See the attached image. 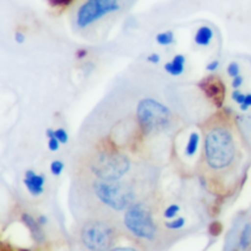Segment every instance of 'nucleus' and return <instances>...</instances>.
<instances>
[{"label":"nucleus","mask_w":251,"mask_h":251,"mask_svg":"<svg viewBox=\"0 0 251 251\" xmlns=\"http://www.w3.org/2000/svg\"><path fill=\"white\" fill-rule=\"evenodd\" d=\"M251 244V223H247L243 227L239 237V248L242 250H247Z\"/></svg>","instance_id":"14"},{"label":"nucleus","mask_w":251,"mask_h":251,"mask_svg":"<svg viewBox=\"0 0 251 251\" xmlns=\"http://www.w3.org/2000/svg\"><path fill=\"white\" fill-rule=\"evenodd\" d=\"M119 9V0H85L76 12V25L85 28Z\"/></svg>","instance_id":"7"},{"label":"nucleus","mask_w":251,"mask_h":251,"mask_svg":"<svg viewBox=\"0 0 251 251\" xmlns=\"http://www.w3.org/2000/svg\"><path fill=\"white\" fill-rule=\"evenodd\" d=\"M185 223H186V221L184 217L173 218V220L166 222V228H168V229H171V230H179V229H181V228H184Z\"/></svg>","instance_id":"16"},{"label":"nucleus","mask_w":251,"mask_h":251,"mask_svg":"<svg viewBox=\"0 0 251 251\" xmlns=\"http://www.w3.org/2000/svg\"><path fill=\"white\" fill-rule=\"evenodd\" d=\"M203 153L207 166L215 171H222L232 166L237 154L232 130L223 124L211 126L205 134Z\"/></svg>","instance_id":"1"},{"label":"nucleus","mask_w":251,"mask_h":251,"mask_svg":"<svg viewBox=\"0 0 251 251\" xmlns=\"http://www.w3.org/2000/svg\"><path fill=\"white\" fill-rule=\"evenodd\" d=\"M109 251H137L134 248H126V247H119V248H113Z\"/></svg>","instance_id":"28"},{"label":"nucleus","mask_w":251,"mask_h":251,"mask_svg":"<svg viewBox=\"0 0 251 251\" xmlns=\"http://www.w3.org/2000/svg\"><path fill=\"white\" fill-rule=\"evenodd\" d=\"M24 184L26 186L27 191L32 196H39L44 191V184H46V176L42 174H36L32 169L25 173Z\"/></svg>","instance_id":"9"},{"label":"nucleus","mask_w":251,"mask_h":251,"mask_svg":"<svg viewBox=\"0 0 251 251\" xmlns=\"http://www.w3.org/2000/svg\"><path fill=\"white\" fill-rule=\"evenodd\" d=\"M38 222L41 223V226H42V225H46V223H47V220H46V217H44V216H42V217H39Z\"/></svg>","instance_id":"30"},{"label":"nucleus","mask_w":251,"mask_h":251,"mask_svg":"<svg viewBox=\"0 0 251 251\" xmlns=\"http://www.w3.org/2000/svg\"><path fill=\"white\" fill-rule=\"evenodd\" d=\"M86 54H87V51L83 50V49H82V50H78L76 55H77V58H82V56H85Z\"/></svg>","instance_id":"29"},{"label":"nucleus","mask_w":251,"mask_h":251,"mask_svg":"<svg viewBox=\"0 0 251 251\" xmlns=\"http://www.w3.org/2000/svg\"><path fill=\"white\" fill-rule=\"evenodd\" d=\"M59 145H60V141L56 139L55 136L53 137H49L48 139V149L50 150L51 152H55L59 150Z\"/></svg>","instance_id":"22"},{"label":"nucleus","mask_w":251,"mask_h":251,"mask_svg":"<svg viewBox=\"0 0 251 251\" xmlns=\"http://www.w3.org/2000/svg\"><path fill=\"white\" fill-rule=\"evenodd\" d=\"M136 117L142 130L146 134H152L168 126L171 110L153 98H144L137 104Z\"/></svg>","instance_id":"6"},{"label":"nucleus","mask_w":251,"mask_h":251,"mask_svg":"<svg viewBox=\"0 0 251 251\" xmlns=\"http://www.w3.org/2000/svg\"><path fill=\"white\" fill-rule=\"evenodd\" d=\"M218 66H220V61L213 60V61H210V63L207 64L206 69H207L208 71H216L218 69Z\"/></svg>","instance_id":"25"},{"label":"nucleus","mask_w":251,"mask_h":251,"mask_svg":"<svg viewBox=\"0 0 251 251\" xmlns=\"http://www.w3.org/2000/svg\"><path fill=\"white\" fill-rule=\"evenodd\" d=\"M96 199L113 211H124L136 202L134 188L120 180H102L96 178L92 184Z\"/></svg>","instance_id":"2"},{"label":"nucleus","mask_w":251,"mask_h":251,"mask_svg":"<svg viewBox=\"0 0 251 251\" xmlns=\"http://www.w3.org/2000/svg\"><path fill=\"white\" fill-rule=\"evenodd\" d=\"M55 137L60 141V144H66L69 140L68 132H66V130L63 129V127H59V129L55 130Z\"/></svg>","instance_id":"20"},{"label":"nucleus","mask_w":251,"mask_h":251,"mask_svg":"<svg viewBox=\"0 0 251 251\" xmlns=\"http://www.w3.org/2000/svg\"><path fill=\"white\" fill-rule=\"evenodd\" d=\"M117 238L114 226L100 218L88 220L80 232L81 243L88 251H109L114 248Z\"/></svg>","instance_id":"4"},{"label":"nucleus","mask_w":251,"mask_h":251,"mask_svg":"<svg viewBox=\"0 0 251 251\" xmlns=\"http://www.w3.org/2000/svg\"><path fill=\"white\" fill-rule=\"evenodd\" d=\"M15 39H16L17 43H24L25 42V36L22 32H16V34H15Z\"/></svg>","instance_id":"27"},{"label":"nucleus","mask_w":251,"mask_h":251,"mask_svg":"<svg viewBox=\"0 0 251 251\" xmlns=\"http://www.w3.org/2000/svg\"><path fill=\"white\" fill-rule=\"evenodd\" d=\"M179 211H180V207H179L178 205H171L168 206V207L164 210V218H167V220H173V218L176 217V215L179 213Z\"/></svg>","instance_id":"17"},{"label":"nucleus","mask_w":251,"mask_h":251,"mask_svg":"<svg viewBox=\"0 0 251 251\" xmlns=\"http://www.w3.org/2000/svg\"><path fill=\"white\" fill-rule=\"evenodd\" d=\"M90 171L102 180H120L130 169L126 154L115 150H100L90 159Z\"/></svg>","instance_id":"3"},{"label":"nucleus","mask_w":251,"mask_h":251,"mask_svg":"<svg viewBox=\"0 0 251 251\" xmlns=\"http://www.w3.org/2000/svg\"><path fill=\"white\" fill-rule=\"evenodd\" d=\"M147 60L152 64H158L159 63V55L157 53H152L147 56Z\"/></svg>","instance_id":"26"},{"label":"nucleus","mask_w":251,"mask_h":251,"mask_svg":"<svg viewBox=\"0 0 251 251\" xmlns=\"http://www.w3.org/2000/svg\"><path fill=\"white\" fill-rule=\"evenodd\" d=\"M243 82H244V77H243L242 75L235 76V77H233L232 81L233 88H234V90H239V87L243 85Z\"/></svg>","instance_id":"23"},{"label":"nucleus","mask_w":251,"mask_h":251,"mask_svg":"<svg viewBox=\"0 0 251 251\" xmlns=\"http://www.w3.org/2000/svg\"><path fill=\"white\" fill-rule=\"evenodd\" d=\"M245 97H247V95H245V93H243V92H240L239 90H234L232 92L233 100H234L235 103H238L239 105H242L243 103H244Z\"/></svg>","instance_id":"21"},{"label":"nucleus","mask_w":251,"mask_h":251,"mask_svg":"<svg viewBox=\"0 0 251 251\" xmlns=\"http://www.w3.org/2000/svg\"><path fill=\"white\" fill-rule=\"evenodd\" d=\"M199 142H200V136H199L198 132H191L190 136H189V141L186 144L185 147V154L189 157H193L196 153L199 147Z\"/></svg>","instance_id":"13"},{"label":"nucleus","mask_w":251,"mask_h":251,"mask_svg":"<svg viewBox=\"0 0 251 251\" xmlns=\"http://www.w3.org/2000/svg\"><path fill=\"white\" fill-rule=\"evenodd\" d=\"M156 41L159 46H171L174 43V33L172 31L161 32L156 36Z\"/></svg>","instance_id":"15"},{"label":"nucleus","mask_w":251,"mask_h":251,"mask_svg":"<svg viewBox=\"0 0 251 251\" xmlns=\"http://www.w3.org/2000/svg\"><path fill=\"white\" fill-rule=\"evenodd\" d=\"M239 107L243 112H247L249 108H251V93H247V97H245L244 103H243L242 105H239Z\"/></svg>","instance_id":"24"},{"label":"nucleus","mask_w":251,"mask_h":251,"mask_svg":"<svg viewBox=\"0 0 251 251\" xmlns=\"http://www.w3.org/2000/svg\"><path fill=\"white\" fill-rule=\"evenodd\" d=\"M186 59L183 54H176L169 63L164 65V70L172 76H179L184 73Z\"/></svg>","instance_id":"11"},{"label":"nucleus","mask_w":251,"mask_h":251,"mask_svg":"<svg viewBox=\"0 0 251 251\" xmlns=\"http://www.w3.org/2000/svg\"><path fill=\"white\" fill-rule=\"evenodd\" d=\"M124 226L130 234L146 242L156 239L158 232V227L154 222L150 206L137 201L125 210Z\"/></svg>","instance_id":"5"},{"label":"nucleus","mask_w":251,"mask_h":251,"mask_svg":"<svg viewBox=\"0 0 251 251\" xmlns=\"http://www.w3.org/2000/svg\"><path fill=\"white\" fill-rule=\"evenodd\" d=\"M227 71H228V75H229L230 77H235V76L240 75V66H239V64L235 63V61H232V63H230L229 65H228Z\"/></svg>","instance_id":"19"},{"label":"nucleus","mask_w":251,"mask_h":251,"mask_svg":"<svg viewBox=\"0 0 251 251\" xmlns=\"http://www.w3.org/2000/svg\"><path fill=\"white\" fill-rule=\"evenodd\" d=\"M213 34V29L210 26H201L195 33V43L201 47L208 46L212 41Z\"/></svg>","instance_id":"12"},{"label":"nucleus","mask_w":251,"mask_h":251,"mask_svg":"<svg viewBox=\"0 0 251 251\" xmlns=\"http://www.w3.org/2000/svg\"><path fill=\"white\" fill-rule=\"evenodd\" d=\"M200 87L201 90L203 91V93H205V95L207 96L218 108L222 107L226 97V87L220 78L215 77V76L205 78V80L200 83Z\"/></svg>","instance_id":"8"},{"label":"nucleus","mask_w":251,"mask_h":251,"mask_svg":"<svg viewBox=\"0 0 251 251\" xmlns=\"http://www.w3.org/2000/svg\"><path fill=\"white\" fill-rule=\"evenodd\" d=\"M64 171V163L61 161H59V159H56V161H53L50 163V172L53 176H59L61 173H63Z\"/></svg>","instance_id":"18"},{"label":"nucleus","mask_w":251,"mask_h":251,"mask_svg":"<svg viewBox=\"0 0 251 251\" xmlns=\"http://www.w3.org/2000/svg\"><path fill=\"white\" fill-rule=\"evenodd\" d=\"M22 222L26 225V227L28 228L29 232H31L32 238L36 243L41 244V243L44 242V234L43 230H42V226L38 221L34 220L31 215H27V213H24L21 217Z\"/></svg>","instance_id":"10"}]
</instances>
